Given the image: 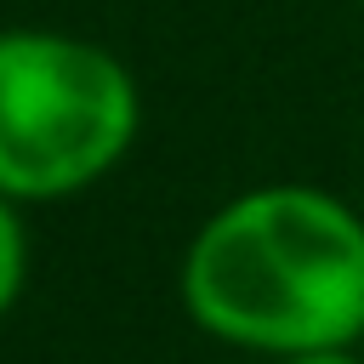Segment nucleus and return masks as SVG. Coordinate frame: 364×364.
Here are the masks:
<instances>
[{"mask_svg": "<svg viewBox=\"0 0 364 364\" xmlns=\"http://www.w3.org/2000/svg\"><path fill=\"white\" fill-rule=\"evenodd\" d=\"M188 318L245 353L296 358L364 341V216L313 182L216 205L182 250Z\"/></svg>", "mask_w": 364, "mask_h": 364, "instance_id": "f257e3e1", "label": "nucleus"}, {"mask_svg": "<svg viewBox=\"0 0 364 364\" xmlns=\"http://www.w3.org/2000/svg\"><path fill=\"white\" fill-rule=\"evenodd\" d=\"M142 131L131 68L63 28H0V193L68 199L102 182Z\"/></svg>", "mask_w": 364, "mask_h": 364, "instance_id": "f03ea898", "label": "nucleus"}, {"mask_svg": "<svg viewBox=\"0 0 364 364\" xmlns=\"http://www.w3.org/2000/svg\"><path fill=\"white\" fill-rule=\"evenodd\" d=\"M23 279H28V233H23L17 199H11V193H0V318L17 307Z\"/></svg>", "mask_w": 364, "mask_h": 364, "instance_id": "7ed1b4c3", "label": "nucleus"}, {"mask_svg": "<svg viewBox=\"0 0 364 364\" xmlns=\"http://www.w3.org/2000/svg\"><path fill=\"white\" fill-rule=\"evenodd\" d=\"M279 364H364L353 347H313V353H296V358H279Z\"/></svg>", "mask_w": 364, "mask_h": 364, "instance_id": "20e7f679", "label": "nucleus"}, {"mask_svg": "<svg viewBox=\"0 0 364 364\" xmlns=\"http://www.w3.org/2000/svg\"><path fill=\"white\" fill-rule=\"evenodd\" d=\"M358 6H364V0H358Z\"/></svg>", "mask_w": 364, "mask_h": 364, "instance_id": "39448f33", "label": "nucleus"}]
</instances>
